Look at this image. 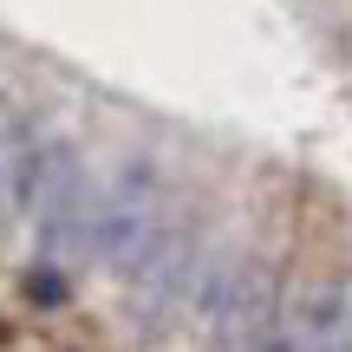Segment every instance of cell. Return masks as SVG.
<instances>
[{
    "label": "cell",
    "mask_w": 352,
    "mask_h": 352,
    "mask_svg": "<svg viewBox=\"0 0 352 352\" xmlns=\"http://www.w3.org/2000/svg\"><path fill=\"white\" fill-rule=\"evenodd\" d=\"M164 176L157 164H124L111 176V183L91 196V222H85V254L98 267H111V274H124L131 261H138L144 248L157 241V228H164Z\"/></svg>",
    "instance_id": "1"
},
{
    "label": "cell",
    "mask_w": 352,
    "mask_h": 352,
    "mask_svg": "<svg viewBox=\"0 0 352 352\" xmlns=\"http://www.w3.org/2000/svg\"><path fill=\"white\" fill-rule=\"evenodd\" d=\"M52 157H59V138L33 111H13L0 124V209L13 222H33L39 196H46V176H52Z\"/></svg>",
    "instance_id": "2"
},
{
    "label": "cell",
    "mask_w": 352,
    "mask_h": 352,
    "mask_svg": "<svg viewBox=\"0 0 352 352\" xmlns=\"http://www.w3.org/2000/svg\"><path fill=\"white\" fill-rule=\"evenodd\" d=\"M314 352H352V333H340V340H327V346H314Z\"/></svg>",
    "instance_id": "3"
}]
</instances>
